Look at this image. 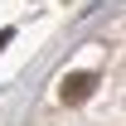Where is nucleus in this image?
<instances>
[{
  "instance_id": "1",
  "label": "nucleus",
  "mask_w": 126,
  "mask_h": 126,
  "mask_svg": "<svg viewBox=\"0 0 126 126\" xmlns=\"http://www.w3.org/2000/svg\"><path fill=\"white\" fill-rule=\"evenodd\" d=\"M92 87H97L92 73H68V78H63V87H58V97H63V102H82Z\"/></svg>"
}]
</instances>
